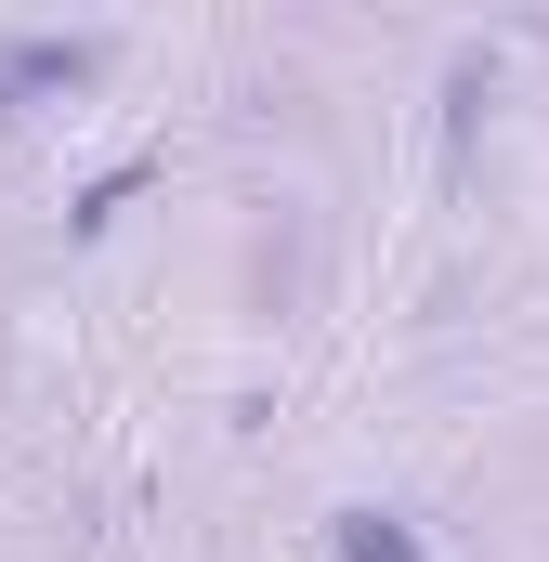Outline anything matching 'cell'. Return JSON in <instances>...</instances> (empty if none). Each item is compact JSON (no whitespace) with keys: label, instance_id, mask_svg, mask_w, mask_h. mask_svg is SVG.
I'll return each mask as SVG.
<instances>
[{"label":"cell","instance_id":"obj_1","mask_svg":"<svg viewBox=\"0 0 549 562\" xmlns=\"http://www.w3.org/2000/svg\"><path fill=\"white\" fill-rule=\"evenodd\" d=\"M340 562H432V550H418L393 510H354V524H340Z\"/></svg>","mask_w":549,"mask_h":562}]
</instances>
